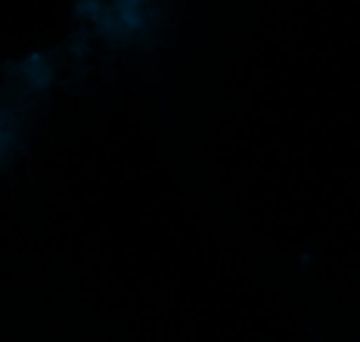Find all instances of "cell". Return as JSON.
<instances>
[{
	"label": "cell",
	"instance_id": "cell-1",
	"mask_svg": "<svg viewBox=\"0 0 360 342\" xmlns=\"http://www.w3.org/2000/svg\"><path fill=\"white\" fill-rule=\"evenodd\" d=\"M72 13L79 30L111 51H150L167 23L165 9L155 2H77Z\"/></svg>",
	"mask_w": 360,
	"mask_h": 342
},
{
	"label": "cell",
	"instance_id": "cell-2",
	"mask_svg": "<svg viewBox=\"0 0 360 342\" xmlns=\"http://www.w3.org/2000/svg\"><path fill=\"white\" fill-rule=\"evenodd\" d=\"M319 342H322V341H320V339H319Z\"/></svg>",
	"mask_w": 360,
	"mask_h": 342
}]
</instances>
